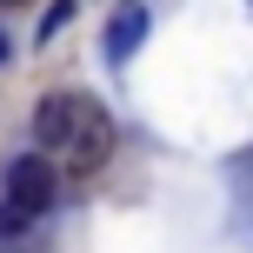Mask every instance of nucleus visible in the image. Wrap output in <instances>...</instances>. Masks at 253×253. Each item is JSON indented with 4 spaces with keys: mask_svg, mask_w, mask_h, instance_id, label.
I'll use <instances>...</instances> for the list:
<instances>
[{
    "mask_svg": "<svg viewBox=\"0 0 253 253\" xmlns=\"http://www.w3.org/2000/svg\"><path fill=\"white\" fill-rule=\"evenodd\" d=\"M67 20H74V0H53V7L40 13V40H53V34L67 27Z\"/></svg>",
    "mask_w": 253,
    "mask_h": 253,
    "instance_id": "39448f33",
    "label": "nucleus"
},
{
    "mask_svg": "<svg viewBox=\"0 0 253 253\" xmlns=\"http://www.w3.org/2000/svg\"><path fill=\"white\" fill-rule=\"evenodd\" d=\"M53 207V160H7V187H0V233L34 227L40 213Z\"/></svg>",
    "mask_w": 253,
    "mask_h": 253,
    "instance_id": "f257e3e1",
    "label": "nucleus"
},
{
    "mask_svg": "<svg viewBox=\"0 0 253 253\" xmlns=\"http://www.w3.org/2000/svg\"><path fill=\"white\" fill-rule=\"evenodd\" d=\"M0 7H27V0H0Z\"/></svg>",
    "mask_w": 253,
    "mask_h": 253,
    "instance_id": "0eeeda50",
    "label": "nucleus"
},
{
    "mask_svg": "<svg viewBox=\"0 0 253 253\" xmlns=\"http://www.w3.org/2000/svg\"><path fill=\"white\" fill-rule=\"evenodd\" d=\"M80 107H87L80 93H47V100L34 107V140L47 153H67L74 147V126H80Z\"/></svg>",
    "mask_w": 253,
    "mask_h": 253,
    "instance_id": "7ed1b4c3",
    "label": "nucleus"
},
{
    "mask_svg": "<svg viewBox=\"0 0 253 253\" xmlns=\"http://www.w3.org/2000/svg\"><path fill=\"white\" fill-rule=\"evenodd\" d=\"M7 53H13V47H7V34H0V60H7Z\"/></svg>",
    "mask_w": 253,
    "mask_h": 253,
    "instance_id": "423d86ee",
    "label": "nucleus"
},
{
    "mask_svg": "<svg viewBox=\"0 0 253 253\" xmlns=\"http://www.w3.org/2000/svg\"><path fill=\"white\" fill-rule=\"evenodd\" d=\"M140 40H147V7H140V0H120L114 20H107V60L126 67V60L140 53Z\"/></svg>",
    "mask_w": 253,
    "mask_h": 253,
    "instance_id": "20e7f679",
    "label": "nucleus"
},
{
    "mask_svg": "<svg viewBox=\"0 0 253 253\" xmlns=\"http://www.w3.org/2000/svg\"><path fill=\"white\" fill-rule=\"evenodd\" d=\"M107 153H114V120L87 100L80 107V126H74V147H67L60 160L74 167V173H93V167H107Z\"/></svg>",
    "mask_w": 253,
    "mask_h": 253,
    "instance_id": "f03ea898",
    "label": "nucleus"
}]
</instances>
